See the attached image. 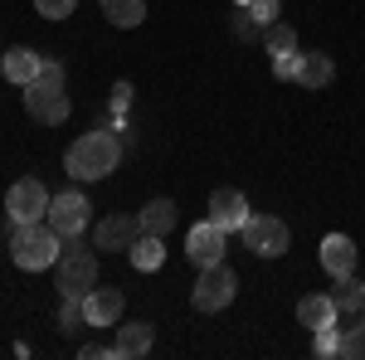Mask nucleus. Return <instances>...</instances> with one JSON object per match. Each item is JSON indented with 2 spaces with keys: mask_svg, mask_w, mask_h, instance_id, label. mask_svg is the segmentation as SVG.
I'll return each instance as SVG.
<instances>
[{
  "mask_svg": "<svg viewBox=\"0 0 365 360\" xmlns=\"http://www.w3.org/2000/svg\"><path fill=\"white\" fill-rule=\"evenodd\" d=\"M336 346H341V336L331 331V326H322V331H317V346H312V351L327 360V356H336Z\"/></svg>",
  "mask_w": 365,
  "mask_h": 360,
  "instance_id": "bb28decb",
  "label": "nucleus"
},
{
  "mask_svg": "<svg viewBox=\"0 0 365 360\" xmlns=\"http://www.w3.org/2000/svg\"><path fill=\"white\" fill-rule=\"evenodd\" d=\"M58 326H63V331H78V326H88L83 297H63V302H58Z\"/></svg>",
  "mask_w": 365,
  "mask_h": 360,
  "instance_id": "5701e85b",
  "label": "nucleus"
},
{
  "mask_svg": "<svg viewBox=\"0 0 365 360\" xmlns=\"http://www.w3.org/2000/svg\"><path fill=\"white\" fill-rule=\"evenodd\" d=\"M83 317H88V326H117V317H122V292H117V287H93L83 297Z\"/></svg>",
  "mask_w": 365,
  "mask_h": 360,
  "instance_id": "f8f14e48",
  "label": "nucleus"
},
{
  "mask_svg": "<svg viewBox=\"0 0 365 360\" xmlns=\"http://www.w3.org/2000/svg\"><path fill=\"white\" fill-rule=\"evenodd\" d=\"M137 220H141V234H161V239H166L170 224H175V205H170V200H151Z\"/></svg>",
  "mask_w": 365,
  "mask_h": 360,
  "instance_id": "412c9836",
  "label": "nucleus"
},
{
  "mask_svg": "<svg viewBox=\"0 0 365 360\" xmlns=\"http://www.w3.org/2000/svg\"><path fill=\"white\" fill-rule=\"evenodd\" d=\"M297 322L312 326V331H322V326H331L336 322V302H331V292H312L297 302Z\"/></svg>",
  "mask_w": 365,
  "mask_h": 360,
  "instance_id": "dca6fc26",
  "label": "nucleus"
},
{
  "mask_svg": "<svg viewBox=\"0 0 365 360\" xmlns=\"http://www.w3.org/2000/svg\"><path fill=\"white\" fill-rule=\"evenodd\" d=\"M244 234V244H249L258 258H278V253H287V224L282 220H273V215H249V224L239 229Z\"/></svg>",
  "mask_w": 365,
  "mask_h": 360,
  "instance_id": "423d86ee",
  "label": "nucleus"
},
{
  "mask_svg": "<svg viewBox=\"0 0 365 360\" xmlns=\"http://www.w3.org/2000/svg\"><path fill=\"white\" fill-rule=\"evenodd\" d=\"M234 5H249V0H234Z\"/></svg>",
  "mask_w": 365,
  "mask_h": 360,
  "instance_id": "c85d7f7f",
  "label": "nucleus"
},
{
  "mask_svg": "<svg viewBox=\"0 0 365 360\" xmlns=\"http://www.w3.org/2000/svg\"><path fill=\"white\" fill-rule=\"evenodd\" d=\"M210 220L220 224V229H244V224H249V200H244V195L239 190H215L210 195Z\"/></svg>",
  "mask_w": 365,
  "mask_h": 360,
  "instance_id": "9b49d317",
  "label": "nucleus"
},
{
  "mask_svg": "<svg viewBox=\"0 0 365 360\" xmlns=\"http://www.w3.org/2000/svg\"><path fill=\"white\" fill-rule=\"evenodd\" d=\"M336 78V63L327 54H297V63H292V83L302 88H327Z\"/></svg>",
  "mask_w": 365,
  "mask_h": 360,
  "instance_id": "4468645a",
  "label": "nucleus"
},
{
  "mask_svg": "<svg viewBox=\"0 0 365 360\" xmlns=\"http://www.w3.org/2000/svg\"><path fill=\"white\" fill-rule=\"evenodd\" d=\"M361 312H365V307H361Z\"/></svg>",
  "mask_w": 365,
  "mask_h": 360,
  "instance_id": "c756f323",
  "label": "nucleus"
},
{
  "mask_svg": "<svg viewBox=\"0 0 365 360\" xmlns=\"http://www.w3.org/2000/svg\"><path fill=\"white\" fill-rule=\"evenodd\" d=\"M127 253H132V268H141V273H156V268L166 263V244H161V234H141Z\"/></svg>",
  "mask_w": 365,
  "mask_h": 360,
  "instance_id": "a211bd4d",
  "label": "nucleus"
},
{
  "mask_svg": "<svg viewBox=\"0 0 365 360\" xmlns=\"http://www.w3.org/2000/svg\"><path fill=\"white\" fill-rule=\"evenodd\" d=\"M331 302H336V312H361L365 307V282L356 273H341L336 287H331Z\"/></svg>",
  "mask_w": 365,
  "mask_h": 360,
  "instance_id": "6ab92c4d",
  "label": "nucleus"
},
{
  "mask_svg": "<svg viewBox=\"0 0 365 360\" xmlns=\"http://www.w3.org/2000/svg\"><path fill=\"white\" fill-rule=\"evenodd\" d=\"M88 215H93V205L83 200V190H63V195L49 200V224H54L63 239L78 234V229H88Z\"/></svg>",
  "mask_w": 365,
  "mask_h": 360,
  "instance_id": "6e6552de",
  "label": "nucleus"
},
{
  "mask_svg": "<svg viewBox=\"0 0 365 360\" xmlns=\"http://www.w3.org/2000/svg\"><path fill=\"white\" fill-rule=\"evenodd\" d=\"M249 15H253V25H258V29H268L282 15V5H278V0H249Z\"/></svg>",
  "mask_w": 365,
  "mask_h": 360,
  "instance_id": "393cba45",
  "label": "nucleus"
},
{
  "mask_svg": "<svg viewBox=\"0 0 365 360\" xmlns=\"http://www.w3.org/2000/svg\"><path fill=\"white\" fill-rule=\"evenodd\" d=\"M103 15H108L117 29H137L141 20H146V0H103Z\"/></svg>",
  "mask_w": 365,
  "mask_h": 360,
  "instance_id": "aec40b11",
  "label": "nucleus"
},
{
  "mask_svg": "<svg viewBox=\"0 0 365 360\" xmlns=\"http://www.w3.org/2000/svg\"><path fill=\"white\" fill-rule=\"evenodd\" d=\"M117 161H122V137H113V132H88L63 156V166H68L73 180H103V175L117 170Z\"/></svg>",
  "mask_w": 365,
  "mask_h": 360,
  "instance_id": "f257e3e1",
  "label": "nucleus"
},
{
  "mask_svg": "<svg viewBox=\"0 0 365 360\" xmlns=\"http://www.w3.org/2000/svg\"><path fill=\"white\" fill-rule=\"evenodd\" d=\"M73 5H78V0H34V10H39L44 20H68Z\"/></svg>",
  "mask_w": 365,
  "mask_h": 360,
  "instance_id": "a878e982",
  "label": "nucleus"
},
{
  "mask_svg": "<svg viewBox=\"0 0 365 360\" xmlns=\"http://www.w3.org/2000/svg\"><path fill=\"white\" fill-rule=\"evenodd\" d=\"M263 44L273 54H297V34H292V25H282V20H273V25L263 29Z\"/></svg>",
  "mask_w": 365,
  "mask_h": 360,
  "instance_id": "4be33fe9",
  "label": "nucleus"
},
{
  "mask_svg": "<svg viewBox=\"0 0 365 360\" xmlns=\"http://www.w3.org/2000/svg\"><path fill=\"white\" fill-rule=\"evenodd\" d=\"M151 351V326L132 322V326H117V360H137Z\"/></svg>",
  "mask_w": 365,
  "mask_h": 360,
  "instance_id": "f3484780",
  "label": "nucleus"
},
{
  "mask_svg": "<svg viewBox=\"0 0 365 360\" xmlns=\"http://www.w3.org/2000/svg\"><path fill=\"white\" fill-rule=\"evenodd\" d=\"M93 287H98V258L78 244H68L58 253V292L63 297H88Z\"/></svg>",
  "mask_w": 365,
  "mask_h": 360,
  "instance_id": "20e7f679",
  "label": "nucleus"
},
{
  "mask_svg": "<svg viewBox=\"0 0 365 360\" xmlns=\"http://www.w3.org/2000/svg\"><path fill=\"white\" fill-rule=\"evenodd\" d=\"M137 239H141V220H137V215H108V220L93 229V244H98V249L127 253Z\"/></svg>",
  "mask_w": 365,
  "mask_h": 360,
  "instance_id": "9d476101",
  "label": "nucleus"
},
{
  "mask_svg": "<svg viewBox=\"0 0 365 360\" xmlns=\"http://www.w3.org/2000/svg\"><path fill=\"white\" fill-rule=\"evenodd\" d=\"M63 234H58L54 224L34 220V224H15V239H10V253H15V263L25 268V273H44L49 263H54L63 244H58Z\"/></svg>",
  "mask_w": 365,
  "mask_h": 360,
  "instance_id": "f03ea898",
  "label": "nucleus"
},
{
  "mask_svg": "<svg viewBox=\"0 0 365 360\" xmlns=\"http://www.w3.org/2000/svg\"><path fill=\"white\" fill-rule=\"evenodd\" d=\"M234 287L239 282H234V273H229L225 263H210V268H200L190 302H195V312H225L234 302Z\"/></svg>",
  "mask_w": 365,
  "mask_h": 360,
  "instance_id": "39448f33",
  "label": "nucleus"
},
{
  "mask_svg": "<svg viewBox=\"0 0 365 360\" xmlns=\"http://www.w3.org/2000/svg\"><path fill=\"white\" fill-rule=\"evenodd\" d=\"M39 68H44V58L34 54V49H5V54H0V73H5L10 83H20V88L34 83Z\"/></svg>",
  "mask_w": 365,
  "mask_h": 360,
  "instance_id": "ddd939ff",
  "label": "nucleus"
},
{
  "mask_svg": "<svg viewBox=\"0 0 365 360\" xmlns=\"http://www.w3.org/2000/svg\"><path fill=\"white\" fill-rule=\"evenodd\" d=\"M225 229L215 220H205V224H195L190 229V239H185V253H190V263L195 268H210V263H225Z\"/></svg>",
  "mask_w": 365,
  "mask_h": 360,
  "instance_id": "1a4fd4ad",
  "label": "nucleus"
},
{
  "mask_svg": "<svg viewBox=\"0 0 365 360\" xmlns=\"http://www.w3.org/2000/svg\"><path fill=\"white\" fill-rule=\"evenodd\" d=\"M5 210H10V220L15 224H34L49 215V190L29 175V180H15L10 185V195H5Z\"/></svg>",
  "mask_w": 365,
  "mask_h": 360,
  "instance_id": "0eeeda50",
  "label": "nucleus"
},
{
  "mask_svg": "<svg viewBox=\"0 0 365 360\" xmlns=\"http://www.w3.org/2000/svg\"><path fill=\"white\" fill-rule=\"evenodd\" d=\"M322 268L331 277L356 273V244H351L346 234H327V239H322Z\"/></svg>",
  "mask_w": 365,
  "mask_h": 360,
  "instance_id": "2eb2a0df",
  "label": "nucleus"
},
{
  "mask_svg": "<svg viewBox=\"0 0 365 360\" xmlns=\"http://www.w3.org/2000/svg\"><path fill=\"white\" fill-rule=\"evenodd\" d=\"M292 63H297V54H273V73L278 78H292Z\"/></svg>",
  "mask_w": 365,
  "mask_h": 360,
  "instance_id": "cd10ccee",
  "label": "nucleus"
},
{
  "mask_svg": "<svg viewBox=\"0 0 365 360\" xmlns=\"http://www.w3.org/2000/svg\"><path fill=\"white\" fill-rule=\"evenodd\" d=\"M25 112L34 122H49V127L68 122V93H63V68L58 63H44L39 78L25 83Z\"/></svg>",
  "mask_w": 365,
  "mask_h": 360,
  "instance_id": "7ed1b4c3",
  "label": "nucleus"
},
{
  "mask_svg": "<svg viewBox=\"0 0 365 360\" xmlns=\"http://www.w3.org/2000/svg\"><path fill=\"white\" fill-rule=\"evenodd\" d=\"M336 356H346V360H365V326H351V331L341 336Z\"/></svg>",
  "mask_w": 365,
  "mask_h": 360,
  "instance_id": "b1692460",
  "label": "nucleus"
}]
</instances>
